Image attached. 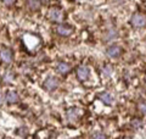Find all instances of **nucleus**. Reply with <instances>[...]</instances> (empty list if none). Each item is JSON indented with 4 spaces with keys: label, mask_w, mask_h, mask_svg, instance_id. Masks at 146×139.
<instances>
[{
    "label": "nucleus",
    "mask_w": 146,
    "mask_h": 139,
    "mask_svg": "<svg viewBox=\"0 0 146 139\" xmlns=\"http://www.w3.org/2000/svg\"><path fill=\"white\" fill-rule=\"evenodd\" d=\"M130 23L134 27H136V28L144 27V26H146V16L143 15V13H134V15L131 16Z\"/></svg>",
    "instance_id": "obj_1"
},
{
    "label": "nucleus",
    "mask_w": 146,
    "mask_h": 139,
    "mask_svg": "<svg viewBox=\"0 0 146 139\" xmlns=\"http://www.w3.org/2000/svg\"><path fill=\"white\" fill-rule=\"evenodd\" d=\"M49 17H50V20L54 22H62L63 21V12L60 9L52 7L51 10L49 11Z\"/></svg>",
    "instance_id": "obj_2"
},
{
    "label": "nucleus",
    "mask_w": 146,
    "mask_h": 139,
    "mask_svg": "<svg viewBox=\"0 0 146 139\" xmlns=\"http://www.w3.org/2000/svg\"><path fill=\"white\" fill-rule=\"evenodd\" d=\"M58 87V80L56 77H49L46 78V81L44 82V88L49 92L55 90Z\"/></svg>",
    "instance_id": "obj_3"
},
{
    "label": "nucleus",
    "mask_w": 146,
    "mask_h": 139,
    "mask_svg": "<svg viewBox=\"0 0 146 139\" xmlns=\"http://www.w3.org/2000/svg\"><path fill=\"white\" fill-rule=\"evenodd\" d=\"M0 59L3 62L5 63H10L12 61V51L10 49H3L0 53Z\"/></svg>",
    "instance_id": "obj_4"
},
{
    "label": "nucleus",
    "mask_w": 146,
    "mask_h": 139,
    "mask_svg": "<svg viewBox=\"0 0 146 139\" xmlns=\"http://www.w3.org/2000/svg\"><path fill=\"white\" fill-rule=\"evenodd\" d=\"M77 77H78L80 81H86V80H88V77H89V70H88V67L80 66V67L77 68Z\"/></svg>",
    "instance_id": "obj_5"
},
{
    "label": "nucleus",
    "mask_w": 146,
    "mask_h": 139,
    "mask_svg": "<svg viewBox=\"0 0 146 139\" xmlns=\"http://www.w3.org/2000/svg\"><path fill=\"white\" fill-rule=\"evenodd\" d=\"M121 55V48L117 45H113V46H110V48L107 49V56L108 57H113L116 59Z\"/></svg>",
    "instance_id": "obj_6"
},
{
    "label": "nucleus",
    "mask_w": 146,
    "mask_h": 139,
    "mask_svg": "<svg viewBox=\"0 0 146 139\" xmlns=\"http://www.w3.org/2000/svg\"><path fill=\"white\" fill-rule=\"evenodd\" d=\"M56 31H57V33L60 35H65V37L70 35L72 33V28L71 27H68V26H58L56 28Z\"/></svg>",
    "instance_id": "obj_7"
},
{
    "label": "nucleus",
    "mask_w": 146,
    "mask_h": 139,
    "mask_svg": "<svg viewBox=\"0 0 146 139\" xmlns=\"http://www.w3.org/2000/svg\"><path fill=\"white\" fill-rule=\"evenodd\" d=\"M6 100H7V103H10V104H15L18 101V94L13 90L9 92L6 94Z\"/></svg>",
    "instance_id": "obj_8"
},
{
    "label": "nucleus",
    "mask_w": 146,
    "mask_h": 139,
    "mask_svg": "<svg viewBox=\"0 0 146 139\" xmlns=\"http://www.w3.org/2000/svg\"><path fill=\"white\" fill-rule=\"evenodd\" d=\"M57 71L60 73H62V75H66V73H68L71 71V66L66 62H60L57 65Z\"/></svg>",
    "instance_id": "obj_9"
},
{
    "label": "nucleus",
    "mask_w": 146,
    "mask_h": 139,
    "mask_svg": "<svg viewBox=\"0 0 146 139\" xmlns=\"http://www.w3.org/2000/svg\"><path fill=\"white\" fill-rule=\"evenodd\" d=\"M100 99H101L106 105H111L113 103V98L110 93H102V94H100Z\"/></svg>",
    "instance_id": "obj_10"
},
{
    "label": "nucleus",
    "mask_w": 146,
    "mask_h": 139,
    "mask_svg": "<svg viewBox=\"0 0 146 139\" xmlns=\"http://www.w3.org/2000/svg\"><path fill=\"white\" fill-rule=\"evenodd\" d=\"M27 5L31 10H39L40 9V0H27Z\"/></svg>",
    "instance_id": "obj_11"
},
{
    "label": "nucleus",
    "mask_w": 146,
    "mask_h": 139,
    "mask_svg": "<svg viewBox=\"0 0 146 139\" xmlns=\"http://www.w3.org/2000/svg\"><path fill=\"white\" fill-rule=\"evenodd\" d=\"M77 112H78V110H77V109H71V110L67 112L68 120H70L71 122H74L78 118V116H77Z\"/></svg>",
    "instance_id": "obj_12"
},
{
    "label": "nucleus",
    "mask_w": 146,
    "mask_h": 139,
    "mask_svg": "<svg viewBox=\"0 0 146 139\" xmlns=\"http://www.w3.org/2000/svg\"><path fill=\"white\" fill-rule=\"evenodd\" d=\"M117 37V32L115 29H110L108 31V34L106 35V40H111V39H115Z\"/></svg>",
    "instance_id": "obj_13"
},
{
    "label": "nucleus",
    "mask_w": 146,
    "mask_h": 139,
    "mask_svg": "<svg viewBox=\"0 0 146 139\" xmlns=\"http://www.w3.org/2000/svg\"><path fill=\"white\" fill-rule=\"evenodd\" d=\"M12 80H13V75L11 72H6L5 75H4V82L10 83V82H12Z\"/></svg>",
    "instance_id": "obj_14"
},
{
    "label": "nucleus",
    "mask_w": 146,
    "mask_h": 139,
    "mask_svg": "<svg viewBox=\"0 0 146 139\" xmlns=\"http://www.w3.org/2000/svg\"><path fill=\"white\" fill-rule=\"evenodd\" d=\"M131 126L134 128H140L143 126V121H140V120H133V121H131Z\"/></svg>",
    "instance_id": "obj_15"
},
{
    "label": "nucleus",
    "mask_w": 146,
    "mask_h": 139,
    "mask_svg": "<svg viewBox=\"0 0 146 139\" xmlns=\"http://www.w3.org/2000/svg\"><path fill=\"white\" fill-rule=\"evenodd\" d=\"M111 73H112V70H111V67H110V66H106V67L102 70V75L106 76V77H108Z\"/></svg>",
    "instance_id": "obj_16"
},
{
    "label": "nucleus",
    "mask_w": 146,
    "mask_h": 139,
    "mask_svg": "<svg viewBox=\"0 0 146 139\" xmlns=\"http://www.w3.org/2000/svg\"><path fill=\"white\" fill-rule=\"evenodd\" d=\"M17 134L20 137H26V134H27V129L25 127H21V128H18L17 129Z\"/></svg>",
    "instance_id": "obj_17"
},
{
    "label": "nucleus",
    "mask_w": 146,
    "mask_h": 139,
    "mask_svg": "<svg viewBox=\"0 0 146 139\" xmlns=\"http://www.w3.org/2000/svg\"><path fill=\"white\" fill-rule=\"evenodd\" d=\"M139 110H140L143 114L146 115V103H141V104H139Z\"/></svg>",
    "instance_id": "obj_18"
},
{
    "label": "nucleus",
    "mask_w": 146,
    "mask_h": 139,
    "mask_svg": "<svg viewBox=\"0 0 146 139\" xmlns=\"http://www.w3.org/2000/svg\"><path fill=\"white\" fill-rule=\"evenodd\" d=\"M16 0H4V4H5V5H7V6H10V5H12L13 3H15Z\"/></svg>",
    "instance_id": "obj_19"
},
{
    "label": "nucleus",
    "mask_w": 146,
    "mask_h": 139,
    "mask_svg": "<svg viewBox=\"0 0 146 139\" xmlns=\"http://www.w3.org/2000/svg\"><path fill=\"white\" fill-rule=\"evenodd\" d=\"M93 138H106V137H105L102 133H95V134H93Z\"/></svg>",
    "instance_id": "obj_20"
},
{
    "label": "nucleus",
    "mask_w": 146,
    "mask_h": 139,
    "mask_svg": "<svg viewBox=\"0 0 146 139\" xmlns=\"http://www.w3.org/2000/svg\"><path fill=\"white\" fill-rule=\"evenodd\" d=\"M116 3H118V4H123V3H125L127 0H115Z\"/></svg>",
    "instance_id": "obj_21"
},
{
    "label": "nucleus",
    "mask_w": 146,
    "mask_h": 139,
    "mask_svg": "<svg viewBox=\"0 0 146 139\" xmlns=\"http://www.w3.org/2000/svg\"><path fill=\"white\" fill-rule=\"evenodd\" d=\"M1 101H3V98H1V95H0V104H1Z\"/></svg>",
    "instance_id": "obj_22"
},
{
    "label": "nucleus",
    "mask_w": 146,
    "mask_h": 139,
    "mask_svg": "<svg viewBox=\"0 0 146 139\" xmlns=\"http://www.w3.org/2000/svg\"><path fill=\"white\" fill-rule=\"evenodd\" d=\"M78 1H83V0H78Z\"/></svg>",
    "instance_id": "obj_23"
}]
</instances>
